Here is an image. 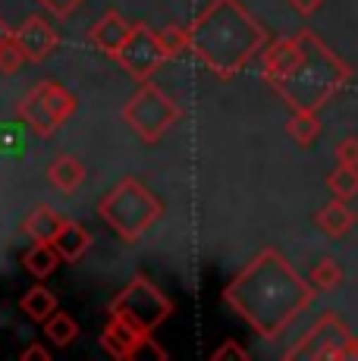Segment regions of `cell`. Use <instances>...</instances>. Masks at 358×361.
<instances>
[{
    "instance_id": "cell-5",
    "label": "cell",
    "mask_w": 358,
    "mask_h": 361,
    "mask_svg": "<svg viewBox=\"0 0 358 361\" xmlns=\"http://www.w3.org/2000/svg\"><path fill=\"white\" fill-rule=\"evenodd\" d=\"M123 120H126V126L139 138H144V142H157V138L179 120V107L148 79V82H142L139 92L126 101Z\"/></svg>"
},
{
    "instance_id": "cell-21",
    "label": "cell",
    "mask_w": 358,
    "mask_h": 361,
    "mask_svg": "<svg viewBox=\"0 0 358 361\" xmlns=\"http://www.w3.org/2000/svg\"><path fill=\"white\" fill-rule=\"evenodd\" d=\"M286 135L292 138L299 148H311L321 138V120L314 114H295L292 120L286 123Z\"/></svg>"
},
{
    "instance_id": "cell-32",
    "label": "cell",
    "mask_w": 358,
    "mask_h": 361,
    "mask_svg": "<svg viewBox=\"0 0 358 361\" xmlns=\"http://www.w3.org/2000/svg\"><path fill=\"white\" fill-rule=\"evenodd\" d=\"M13 35H16V32H13V29H10V25H6V23H4V19H0V41L13 38Z\"/></svg>"
},
{
    "instance_id": "cell-8",
    "label": "cell",
    "mask_w": 358,
    "mask_h": 361,
    "mask_svg": "<svg viewBox=\"0 0 358 361\" xmlns=\"http://www.w3.org/2000/svg\"><path fill=\"white\" fill-rule=\"evenodd\" d=\"M167 60H170V54L161 41V32H151L144 23H135L132 35H129V41L123 44L120 57H116V63L126 69L132 79L148 82Z\"/></svg>"
},
{
    "instance_id": "cell-26",
    "label": "cell",
    "mask_w": 358,
    "mask_h": 361,
    "mask_svg": "<svg viewBox=\"0 0 358 361\" xmlns=\"http://www.w3.org/2000/svg\"><path fill=\"white\" fill-rule=\"evenodd\" d=\"M35 4H38L44 13H51V16L66 19V16H70V13L79 10V6H82V0H35Z\"/></svg>"
},
{
    "instance_id": "cell-17",
    "label": "cell",
    "mask_w": 358,
    "mask_h": 361,
    "mask_svg": "<svg viewBox=\"0 0 358 361\" xmlns=\"http://www.w3.org/2000/svg\"><path fill=\"white\" fill-rule=\"evenodd\" d=\"M47 179H51L54 189L70 195V192H75L85 183V166H82V161H75V157H57V161L47 166Z\"/></svg>"
},
{
    "instance_id": "cell-19",
    "label": "cell",
    "mask_w": 358,
    "mask_h": 361,
    "mask_svg": "<svg viewBox=\"0 0 358 361\" xmlns=\"http://www.w3.org/2000/svg\"><path fill=\"white\" fill-rule=\"evenodd\" d=\"M23 314H29L35 324H44L47 317L57 311V295L51 293V289H44V286H32L29 293L23 295Z\"/></svg>"
},
{
    "instance_id": "cell-25",
    "label": "cell",
    "mask_w": 358,
    "mask_h": 361,
    "mask_svg": "<svg viewBox=\"0 0 358 361\" xmlns=\"http://www.w3.org/2000/svg\"><path fill=\"white\" fill-rule=\"evenodd\" d=\"M161 41L170 57H179L183 51H192V32L183 29V25H167V29L161 32Z\"/></svg>"
},
{
    "instance_id": "cell-10",
    "label": "cell",
    "mask_w": 358,
    "mask_h": 361,
    "mask_svg": "<svg viewBox=\"0 0 358 361\" xmlns=\"http://www.w3.org/2000/svg\"><path fill=\"white\" fill-rule=\"evenodd\" d=\"M148 336H151V333L139 330L135 324H129V321H123V317L110 314V324L104 327V333H101V345H104L107 355H113L120 361H129V358L139 355L142 345L151 343Z\"/></svg>"
},
{
    "instance_id": "cell-2",
    "label": "cell",
    "mask_w": 358,
    "mask_h": 361,
    "mask_svg": "<svg viewBox=\"0 0 358 361\" xmlns=\"http://www.w3.org/2000/svg\"><path fill=\"white\" fill-rule=\"evenodd\" d=\"M189 32L195 57L220 79H233L267 41L261 23L239 0H211Z\"/></svg>"
},
{
    "instance_id": "cell-1",
    "label": "cell",
    "mask_w": 358,
    "mask_h": 361,
    "mask_svg": "<svg viewBox=\"0 0 358 361\" xmlns=\"http://www.w3.org/2000/svg\"><path fill=\"white\" fill-rule=\"evenodd\" d=\"M314 293L318 289L302 280L277 248H264L223 289V302L242 321H249L254 333L273 339L292 324L295 314H302L311 305Z\"/></svg>"
},
{
    "instance_id": "cell-15",
    "label": "cell",
    "mask_w": 358,
    "mask_h": 361,
    "mask_svg": "<svg viewBox=\"0 0 358 361\" xmlns=\"http://www.w3.org/2000/svg\"><path fill=\"white\" fill-rule=\"evenodd\" d=\"M54 245H57L60 258L63 261H79L82 255L92 248V235H88V230L82 224H73V220H66L63 226H60L57 239H54Z\"/></svg>"
},
{
    "instance_id": "cell-30",
    "label": "cell",
    "mask_w": 358,
    "mask_h": 361,
    "mask_svg": "<svg viewBox=\"0 0 358 361\" xmlns=\"http://www.w3.org/2000/svg\"><path fill=\"white\" fill-rule=\"evenodd\" d=\"M35 358H41V361H47L51 355H47L44 349H41V345H29V349L23 352V355H19V361H35Z\"/></svg>"
},
{
    "instance_id": "cell-18",
    "label": "cell",
    "mask_w": 358,
    "mask_h": 361,
    "mask_svg": "<svg viewBox=\"0 0 358 361\" xmlns=\"http://www.w3.org/2000/svg\"><path fill=\"white\" fill-rule=\"evenodd\" d=\"M60 261L63 258H60V252H57L54 242H35V245L25 252V258H23L25 270H29L35 280H47V276L60 267Z\"/></svg>"
},
{
    "instance_id": "cell-14",
    "label": "cell",
    "mask_w": 358,
    "mask_h": 361,
    "mask_svg": "<svg viewBox=\"0 0 358 361\" xmlns=\"http://www.w3.org/2000/svg\"><path fill=\"white\" fill-rule=\"evenodd\" d=\"M355 220H358V214L342 198L327 201V204L314 214V224H318V230L327 235V239H342V235L355 226Z\"/></svg>"
},
{
    "instance_id": "cell-31",
    "label": "cell",
    "mask_w": 358,
    "mask_h": 361,
    "mask_svg": "<svg viewBox=\"0 0 358 361\" xmlns=\"http://www.w3.org/2000/svg\"><path fill=\"white\" fill-rule=\"evenodd\" d=\"M349 358H358V339L349 336V343L342 345V352H340V361H349Z\"/></svg>"
},
{
    "instance_id": "cell-27",
    "label": "cell",
    "mask_w": 358,
    "mask_h": 361,
    "mask_svg": "<svg viewBox=\"0 0 358 361\" xmlns=\"http://www.w3.org/2000/svg\"><path fill=\"white\" fill-rule=\"evenodd\" d=\"M336 161L358 166V135H346L340 145H336Z\"/></svg>"
},
{
    "instance_id": "cell-4",
    "label": "cell",
    "mask_w": 358,
    "mask_h": 361,
    "mask_svg": "<svg viewBox=\"0 0 358 361\" xmlns=\"http://www.w3.org/2000/svg\"><path fill=\"white\" fill-rule=\"evenodd\" d=\"M98 211L120 239L139 242L142 235L157 224V217L163 214V207H161V201L154 198V192L144 189L139 179L126 176V179H120L104 198H101Z\"/></svg>"
},
{
    "instance_id": "cell-24",
    "label": "cell",
    "mask_w": 358,
    "mask_h": 361,
    "mask_svg": "<svg viewBox=\"0 0 358 361\" xmlns=\"http://www.w3.org/2000/svg\"><path fill=\"white\" fill-rule=\"evenodd\" d=\"M25 63H29V57H25L23 44L16 41V35H13V38H6V41H0V73L13 75V73H19Z\"/></svg>"
},
{
    "instance_id": "cell-9",
    "label": "cell",
    "mask_w": 358,
    "mask_h": 361,
    "mask_svg": "<svg viewBox=\"0 0 358 361\" xmlns=\"http://www.w3.org/2000/svg\"><path fill=\"white\" fill-rule=\"evenodd\" d=\"M346 343H349L346 324H342L333 311H327V314L305 333V339H302L295 349L286 352V358H333V361H340V352Z\"/></svg>"
},
{
    "instance_id": "cell-13",
    "label": "cell",
    "mask_w": 358,
    "mask_h": 361,
    "mask_svg": "<svg viewBox=\"0 0 358 361\" xmlns=\"http://www.w3.org/2000/svg\"><path fill=\"white\" fill-rule=\"evenodd\" d=\"M129 35H132V25L126 23V19L120 16V13H104V16L94 23V29H92V44L98 47L101 54H107V57H120V51H123V44L129 41Z\"/></svg>"
},
{
    "instance_id": "cell-20",
    "label": "cell",
    "mask_w": 358,
    "mask_h": 361,
    "mask_svg": "<svg viewBox=\"0 0 358 361\" xmlns=\"http://www.w3.org/2000/svg\"><path fill=\"white\" fill-rule=\"evenodd\" d=\"M327 189H330L333 198H342V201L358 198V166L340 164L336 170H330L327 173Z\"/></svg>"
},
{
    "instance_id": "cell-22",
    "label": "cell",
    "mask_w": 358,
    "mask_h": 361,
    "mask_svg": "<svg viewBox=\"0 0 358 361\" xmlns=\"http://www.w3.org/2000/svg\"><path fill=\"white\" fill-rule=\"evenodd\" d=\"M44 336L51 339L54 345L63 349V345H73L75 339H79V324H75L70 314H63V311H54L44 321Z\"/></svg>"
},
{
    "instance_id": "cell-16",
    "label": "cell",
    "mask_w": 358,
    "mask_h": 361,
    "mask_svg": "<svg viewBox=\"0 0 358 361\" xmlns=\"http://www.w3.org/2000/svg\"><path fill=\"white\" fill-rule=\"evenodd\" d=\"M63 224H66V220L60 217L54 207L41 204V207H35V211L29 214V217H25L23 230H25V235H29V239H35V242H54Z\"/></svg>"
},
{
    "instance_id": "cell-6",
    "label": "cell",
    "mask_w": 358,
    "mask_h": 361,
    "mask_svg": "<svg viewBox=\"0 0 358 361\" xmlns=\"http://www.w3.org/2000/svg\"><path fill=\"white\" fill-rule=\"evenodd\" d=\"M110 314L135 324V327L144 330V333H154L170 314H173V305H170V298L151 280L135 276V280L129 283L126 289H120V295L110 302Z\"/></svg>"
},
{
    "instance_id": "cell-7",
    "label": "cell",
    "mask_w": 358,
    "mask_h": 361,
    "mask_svg": "<svg viewBox=\"0 0 358 361\" xmlns=\"http://www.w3.org/2000/svg\"><path fill=\"white\" fill-rule=\"evenodd\" d=\"M73 114H75V98L57 82H38L19 104V116L29 123L35 135H51Z\"/></svg>"
},
{
    "instance_id": "cell-12",
    "label": "cell",
    "mask_w": 358,
    "mask_h": 361,
    "mask_svg": "<svg viewBox=\"0 0 358 361\" xmlns=\"http://www.w3.org/2000/svg\"><path fill=\"white\" fill-rule=\"evenodd\" d=\"M16 41L23 44L29 63H41L44 57H51L54 47H57V32L51 29L44 16H29L16 32Z\"/></svg>"
},
{
    "instance_id": "cell-29",
    "label": "cell",
    "mask_w": 358,
    "mask_h": 361,
    "mask_svg": "<svg viewBox=\"0 0 358 361\" xmlns=\"http://www.w3.org/2000/svg\"><path fill=\"white\" fill-rule=\"evenodd\" d=\"M289 6H292V10L295 13H299V16H314V13H318L321 10V6H323V0H289Z\"/></svg>"
},
{
    "instance_id": "cell-23",
    "label": "cell",
    "mask_w": 358,
    "mask_h": 361,
    "mask_svg": "<svg viewBox=\"0 0 358 361\" xmlns=\"http://www.w3.org/2000/svg\"><path fill=\"white\" fill-rule=\"evenodd\" d=\"M308 283H311L318 293H333V289H340V283H342V267L333 258H323L311 267Z\"/></svg>"
},
{
    "instance_id": "cell-28",
    "label": "cell",
    "mask_w": 358,
    "mask_h": 361,
    "mask_svg": "<svg viewBox=\"0 0 358 361\" xmlns=\"http://www.w3.org/2000/svg\"><path fill=\"white\" fill-rule=\"evenodd\" d=\"M211 358H214V361H230V358H233V361H249V352H245L242 345L236 343V339H226V343L220 345V349H217Z\"/></svg>"
},
{
    "instance_id": "cell-11",
    "label": "cell",
    "mask_w": 358,
    "mask_h": 361,
    "mask_svg": "<svg viewBox=\"0 0 358 361\" xmlns=\"http://www.w3.org/2000/svg\"><path fill=\"white\" fill-rule=\"evenodd\" d=\"M302 57V38L299 35H292V38H277L271 47L264 51V57H261V73H264V79L273 85H280V82L286 79L289 73L295 69Z\"/></svg>"
},
{
    "instance_id": "cell-3",
    "label": "cell",
    "mask_w": 358,
    "mask_h": 361,
    "mask_svg": "<svg viewBox=\"0 0 358 361\" xmlns=\"http://www.w3.org/2000/svg\"><path fill=\"white\" fill-rule=\"evenodd\" d=\"M299 38H302L299 63L273 88L295 114H318L336 92H342L352 82V69L342 63L314 32H299Z\"/></svg>"
}]
</instances>
